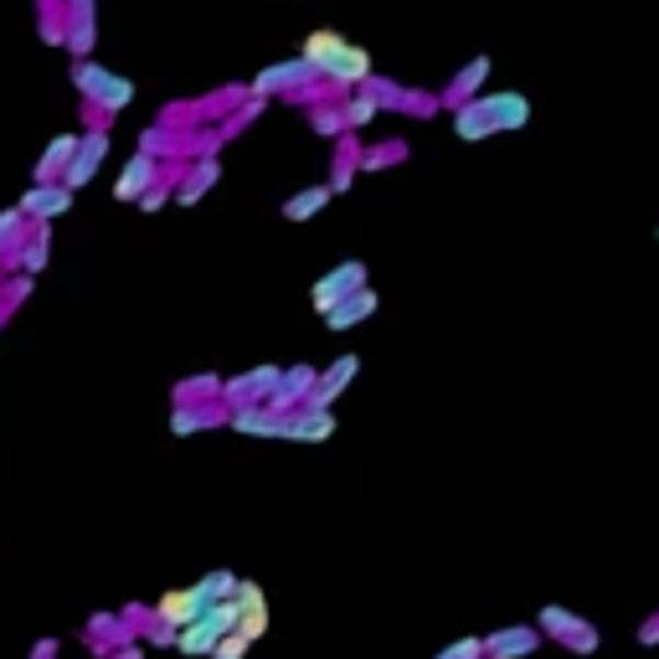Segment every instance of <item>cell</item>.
<instances>
[{"label": "cell", "instance_id": "6da1fadb", "mask_svg": "<svg viewBox=\"0 0 659 659\" xmlns=\"http://www.w3.org/2000/svg\"><path fill=\"white\" fill-rule=\"evenodd\" d=\"M320 68V78L336 93H351V88H361L366 78H372V52L366 47H355V42H345L340 32H330V26H320V32H309L305 36V47H299Z\"/></svg>", "mask_w": 659, "mask_h": 659}, {"label": "cell", "instance_id": "7a4b0ae2", "mask_svg": "<svg viewBox=\"0 0 659 659\" xmlns=\"http://www.w3.org/2000/svg\"><path fill=\"white\" fill-rule=\"evenodd\" d=\"M72 88L83 93L88 109H103V114H124V109L135 103V83H129L124 72H109L103 63H93V57H78V63H72Z\"/></svg>", "mask_w": 659, "mask_h": 659}, {"label": "cell", "instance_id": "3957f363", "mask_svg": "<svg viewBox=\"0 0 659 659\" xmlns=\"http://www.w3.org/2000/svg\"><path fill=\"white\" fill-rule=\"evenodd\" d=\"M315 83H320V68L299 52V57H288V63H269V68L248 83V93H258V99H288V93H305V88H315Z\"/></svg>", "mask_w": 659, "mask_h": 659}, {"label": "cell", "instance_id": "277c9868", "mask_svg": "<svg viewBox=\"0 0 659 659\" xmlns=\"http://www.w3.org/2000/svg\"><path fill=\"white\" fill-rule=\"evenodd\" d=\"M366 284H372V269H366L361 258H345V263H336L325 279H315V284H309V309L325 320V315H330L340 299H351L355 288H366Z\"/></svg>", "mask_w": 659, "mask_h": 659}, {"label": "cell", "instance_id": "5b68a950", "mask_svg": "<svg viewBox=\"0 0 659 659\" xmlns=\"http://www.w3.org/2000/svg\"><path fill=\"white\" fill-rule=\"evenodd\" d=\"M536 624H542L546 639H557L561 649H572V655H598V644H603V634L572 609H542Z\"/></svg>", "mask_w": 659, "mask_h": 659}, {"label": "cell", "instance_id": "8992f818", "mask_svg": "<svg viewBox=\"0 0 659 659\" xmlns=\"http://www.w3.org/2000/svg\"><path fill=\"white\" fill-rule=\"evenodd\" d=\"M103 160H109V124H93V129H83V145H78V155H72V166L63 170V186L68 191H83L93 175L103 170Z\"/></svg>", "mask_w": 659, "mask_h": 659}, {"label": "cell", "instance_id": "52a82bcc", "mask_svg": "<svg viewBox=\"0 0 659 659\" xmlns=\"http://www.w3.org/2000/svg\"><path fill=\"white\" fill-rule=\"evenodd\" d=\"M279 376H284V366H253V372H242V376H227V382H221V402H227V412L269 402L273 387H279Z\"/></svg>", "mask_w": 659, "mask_h": 659}, {"label": "cell", "instance_id": "ba28073f", "mask_svg": "<svg viewBox=\"0 0 659 659\" xmlns=\"http://www.w3.org/2000/svg\"><path fill=\"white\" fill-rule=\"evenodd\" d=\"M474 103L485 109V118L495 124V135H515V129L531 124V99L515 93V88H510V93H479Z\"/></svg>", "mask_w": 659, "mask_h": 659}, {"label": "cell", "instance_id": "9c48e42d", "mask_svg": "<svg viewBox=\"0 0 659 659\" xmlns=\"http://www.w3.org/2000/svg\"><path fill=\"white\" fill-rule=\"evenodd\" d=\"M160 175H166V160H155V155L135 150L129 160H124V170H118L114 202H139V196H145V191H150Z\"/></svg>", "mask_w": 659, "mask_h": 659}, {"label": "cell", "instance_id": "30bf717a", "mask_svg": "<svg viewBox=\"0 0 659 659\" xmlns=\"http://www.w3.org/2000/svg\"><path fill=\"white\" fill-rule=\"evenodd\" d=\"M227 428L242 433V439H288V412H273L269 402H253V407L227 412Z\"/></svg>", "mask_w": 659, "mask_h": 659}, {"label": "cell", "instance_id": "8fae6325", "mask_svg": "<svg viewBox=\"0 0 659 659\" xmlns=\"http://www.w3.org/2000/svg\"><path fill=\"white\" fill-rule=\"evenodd\" d=\"M542 644H546L542 624H510V628L485 634V655L490 659H525V655H536Z\"/></svg>", "mask_w": 659, "mask_h": 659}, {"label": "cell", "instance_id": "7c38bea8", "mask_svg": "<svg viewBox=\"0 0 659 659\" xmlns=\"http://www.w3.org/2000/svg\"><path fill=\"white\" fill-rule=\"evenodd\" d=\"M72 196H78V191H68L63 181H36V186L21 196V212L32 221H57L72 212Z\"/></svg>", "mask_w": 659, "mask_h": 659}, {"label": "cell", "instance_id": "4fadbf2b", "mask_svg": "<svg viewBox=\"0 0 659 659\" xmlns=\"http://www.w3.org/2000/svg\"><path fill=\"white\" fill-rule=\"evenodd\" d=\"M315 387H320V372H315V366H284V376H279L269 407H273V412H299Z\"/></svg>", "mask_w": 659, "mask_h": 659}, {"label": "cell", "instance_id": "5bb4252c", "mask_svg": "<svg viewBox=\"0 0 659 659\" xmlns=\"http://www.w3.org/2000/svg\"><path fill=\"white\" fill-rule=\"evenodd\" d=\"M355 376H361V355H336V361H330V366H325L320 372V387L309 391V402L305 407H336L340 402V391L351 387Z\"/></svg>", "mask_w": 659, "mask_h": 659}, {"label": "cell", "instance_id": "9a60e30c", "mask_svg": "<svg viewBox=\"0 0 659 659\" xmlns=\"http://www.w3.org/2000/svg\"><path fill=\"white\" fill-rule=\"evenodd\" d=\"M217 423H227V402H175V412H170V433L175 439H196V433H206Z\"/></svg>", "mask_w": 659, "mask_h": 659}, {"label": "cell", "instance_id": "2e32d148", "mask_svg": "<svg viewBox=\"0 0 659 659\" xmlns=\"http://www.w3.org/2000/svg\"><path fill=\"white\" fill-rule=\"evenodd\" d=\"M490 68H495L490 57H485V52H474L469 63L454 72V83L443 88V103H448V109H458V103L479 99V93H485V83H490Z\"/></svg>", "mask_w": 659, "mask_h": 659}, {"label": "cell", "instance_id": "e0dca14e", "mask_svg": "<svg viewBox=\"0 0 659 659\" xmlns=\"http://www.w3.org/2000/svg\"><path fill=\"white\" fill-rule=\"evenodd\" d=\"M376 305H382V299H376V288H372V284L355 288L351 299H340V305L330 309V315H325V330H330V336H345V330H355V325L372 320Z\"/></svg>", "mask_w": 659, "mask_h": 659}, {"label": "cell", "instance_id": "ac0fdd59", "mask_svg": "<svg viewBox=\"0 0 659 659\" xmlns=\"http://www.w3.org/2000/svg\"><path fill=\"white\" fill-rule=\"evenodd\" d=\"M330 439H336V412L330 407L288 412V443H330Z\"/></svg>", "mask_w": 659, "mask_h": 659}, {"label": "cell", "instance_id": "d6986e66", "mask_svg": "<svg viewBox=\"0 0 659 659\" xmlns=\"http://www.w3.org/2000/svg\"><path fill=\"white\" fill-rule=\"evenodd\" d=\"M63 47L72 52V57H93V0H68V16H63Z\"/></svg>", "mask_w": 659, "mask_h": 659}, {"label": "cell", "instance_id": "ffe728a7", "mask_svg": "<svg viewBox=\"0 0 659 659\" xmlns=\"http://www.w3.org/2000/svg\"><path fill=\"white\" fill-rule=\"evenodd\" d=\"M355 175H361V139H355V129H345V135L336 139V166H330V191H336V196H345V191L355 186Z\"/></svg>", "mask_w": 659, "mask_h": 659}, {"label": "cell", "instance_id": "44dd1931", "mask_svg": "<svg viewBox=\"0 0 659 659\" xmlns=\"http://www.w3.org/2000/svg\"><path fill=\"white\" fill-rule=\"evenodd\" d=\"M217 175H221L217 160H191V170H181V181H175V202H181V206H196L206 191L217 186Z\"/></svg>", "mask_w": 659, "mask_h": 659}, {"label": "cell", "instance_id": "7402d4cb", "mask_svg": "<svg viewBox=\"0 0 659 659\" xmlns=\"http://www.w3.org/2000/svg\"><path fill=\"white\" fill-rule=\"evenodd\" d=\"M78 145H83V135H72V129H63V135L52 139L47 150H42V160H36V181H63V170L72 166V155H78Z\"/></svg>", "mask_w": 659, "mask_h": 659}, {"label": "cell", "instance_id": "603a6c76", "mask_svg": "<svg viewBox=\"0 0 659 659\" xmlns=\"http://www.w3.org/2000/svg\"><path fill=\"white\" fill-rule=\"evenodd\" d=\"M47 253H52V221H36L32 227V237H26V242H21L16 248V258H11V269H21V273H42L47 269Z\"/></svg>", "mask_w": 659, "mask_h": 659}, {"label": "cell", "instance_id": "cb8c5ba5", "mask_svg": "<svg viewBox=\"0 0 659 659\" xmlns=\"http://www.w3.org/2000/svg\"><path fill=\"white\" fill-rule=\"evenodd\" d=\"M227 145L221 124H202V129H181V160H217V150Z\"/></svg>", "mask_w": 659, "mask_h": 659}, {"label": "cell", "instance_id": "d4e9b609", "mask_svg": "<svg viewBox=\"0 0 659 659\" xmlns=\"http://www.w3.org/2000/svg\"><path fill=\"white\" fill-rule=\"evenodd\" d=\"M32 227H36V221L21 212V202L0 212V258H5V263H11V258H16V248L32 237Z\"/></svg>", "mask_w": 659, "mask_h": 659}, {"label": "cell", "instance_id": "484cf974", "mask_svg": "<svg viewBox=\"0 0 659 659\" xmlns=\"http://www.w3.org/2000/svg\"><path fill=\"white\" fill-rule=\"evenodd\" d=\"M330 202H336L330 181H325V186H305V191H294V196L284 202V217H288V221H309V217H320Z\"/></svg>", "mask_w": 659, "mask_h": 659}, {"label": "cell", "instance_id": "4316f807", "mask_svg": "<svg viewBox=\"0 0 659 659\" xmlns=\"http://www.w3.org/2000/svg\"><path fill=\"white\" fill-rule=\"evenodd\" d=\"M237 582H242V577L237 572H206L202 582H191V603H196V609H212V603H221V598H232L237 592Z\"/></svg>", "mask_w": 659, "mask_h": 659}, {"label": "cell", "instance_id": "83f0119b", "mask_svg": "<svg viewBox=\"0 0 659 659\" xmlns=\"http://www.w3.org/2000/svg\"><path fill=\"white\" fill-rule=\"evenodd\" d=\"M196 603H191V588H175V592H160V603H155V618L160 624H175V628H186L191 618H196Z\"/></svg>", "mask_w": 659, "mask_h": 659}, {"label": "cell", "instance_id": "f1b7e54d", "mask_svg": "<svg viewBox=\"0 0 659 659\" xmlns=\"http://www.w3.org/2000/svg\"><path fill=\"white\" fill-rule=\"evenodd\" d=\"M340 109H345V124H351V129H366V124L382 114V99H376L372 88L361 83L355 93H345V99H340Z\"/></svg>", "mask_w": 659, "mask_h": 659}, {"label": "cell", "instance_id": "f546056e", "mask_svg": "<svg viewBox=\"0 0 659 659\" xmlns=\"http://www.w3.org/2000/svg\"><path fill=\"white\" fill-rule=\"evenodd\" d=\"M454 135H458V139H474V145H479V139L495 135V124L485 118V109L469 99V103H458V109H454Z\"/></svg>", "mask_w": 659, "mask_h": 659}, {"label": "cell", "instance_id": "4dcf8cb0", "mask_svg": "<svg viewBox=\"0 0 659 659\" xmlns=\"http://www.w3.org/2000/svg\"><path fill=\"white\" fill-rule=\"evenodd\" d=\"M175 402H221V376H181L175 382Z\"/></svg>", "mask_w": 659, "mask_h": 659}, {"label": "cell", "instance_id": "1f68e13d", "mask_svg": "<svg viewBox=\"0 0 659 659\" xmlns=\"http://www.w3.org/2000/svg\"><path fill=\"white\" fill-rule=\"evenodd\" d=\"M139 150L155 160H181V135H170V124H150L139 129Z\"/></svg>", "mask_w": 659, "mask_h": 659}, {"label": "cell", "instance_id": "d6a6232c", "mask_svg": "<svg viewBox=\"0 0 659 659\" xmlns=\"http://www.w3.org/2000/svg\"><path fill=\"white\" fill-rule=\"evenodd\" d=\"M407 160V139H382V145H361V170H387V166H402Z\"/></svg>", "mask_w": 659, "mask_h": 659}, {"label": "cell", "instance_id": "836d02e7", "mask_svg": "<svg viewBox=\"0 0 659 659\" xmlns=\"http://www.w3.org/2000/svg\"><path fill=\"white\" fill-rule=\"evenodd\" d=\"M309 124H315V135H325V139H340L345 129H351L340 103H309Z\"/></svg>", "mask_w": 659, "mask_h": 659}, {"label": "cell", "instance_id": "e575fe53", "mask_svg": "<svg viewBox=\"0 0 659 659\" xmlns=\"http://www.w3.org/2000/svg\"><path fill=\"white\" fill-rule=\"evenodd\" d=\"M253 634H248V628H232V634H227V639H221L217 644V655H212V659H242V655H248V649H253Z\"/></svg>", "mask_w": 659, "mask_h": 659}, {"label": "cell", "instance_id": "d590c367", "mask_svg": "<svg viewBox=\"0 0 659 659\" xmlns=\"http://www.w3.org/2000/svg\"><path fill=\"white\" fill-rule=\"evenodd\" d=\"M366 88H372L376 99H382V109H402V99H407V88L402 83H391V78H366Z\"/></svg>", "mask_w": 659, "mask_h": 659}, {"label": "cell", "instance_id": "8d00e7d4", "mask_svg": "<svg viewBox=\"0 0 659 659\" xmlns=\"http://www.w3.org/2000/svg\"><path fill=\"white\" fill-rule=\"evenodd\" d=\"M448 659H490L485 655V634H469V639H454L448 649H443Z\"/></svg>", "mask_w": 659, "mask_h": 659}, {"label": "cell", "instance_id": "74e56055", "mask_svg": "<svg viewBox=\"0 0 659 659\" xmlns=\"http://www.w3.org/2000/svg\"><path fill=\"white\" fill-rule=\"evenodd\" d=\"M175 634H181V628H175V624H160V618H155V624H150V634H139V639L150 644V649H175Z\"/></svg>", "mask_w": 659, "mask_h": 659}, {"label": "cell", "instance_id": "f35d334b", "mask_svg": "<svg viewBox=\"0 0 659 659\" xmlns=\"http://www.w3.org/2000/svg\"><path fill=\"white\" fill-rule=\"evenodd\" d=\"M26 294H32V273H21V279H11V284H5V299H0V305H11V309H16L21 299H26Z\"/></svg>", "mask_w": 659, "mask_h": 659}, {"label": "cell", "instance_id": "ab89813d", "mask_svg": "<svg viewBox=\"0 0 659 659\" xmlns=\"http://www.w3.org/2000/svg\"><path fill=\"white\" fill-rule=\"evenodd\" d=\"M639 644H644V649H655V644H659V613H655V618H644Z\"/></svg>", "mask_w": 659, "mask_h": 659}, {"label": "cell", "instance_id": "60d3db41", "mask_svg": "<svg viewBox=\"0 0 659 659\" xmlns=\"http://www.w3.org/2000/svg\"><path fill=\"white\" fill-rule=\"evenodd\" d=\"M32 659H57V639H36Z\"/></svg>", "mask_w": 659, "mask_h": 659}, {"label": "cell", "instance_id": "b9f144b4", "mask_svg": "<svg viewBox=\"0 0 659 659\" xmlns=\"http://www.w3.org/2000/svg\"><path fill=\"white\" fill-rule=\"evenodd\" d=\"M109 659H139V649H135V644H129V649H114V655H109Z\"/></svg>", "mask_w": 659, "mask_h": 659}, {"label": "cell", "instance_id": "7bdbcfd3", "mask_svg": "<svg viewBox=\"0 0 659 659\" xmlns=\"http://www.w3.org/2000/svg\"><path fill=\"white\" fill-rule=\"evenodd\" d=\"M433 659H448V655H443V649H439V655H433Z\"/></svg>", "mask_w": 659, "mask_h": 659}]
</instances>
